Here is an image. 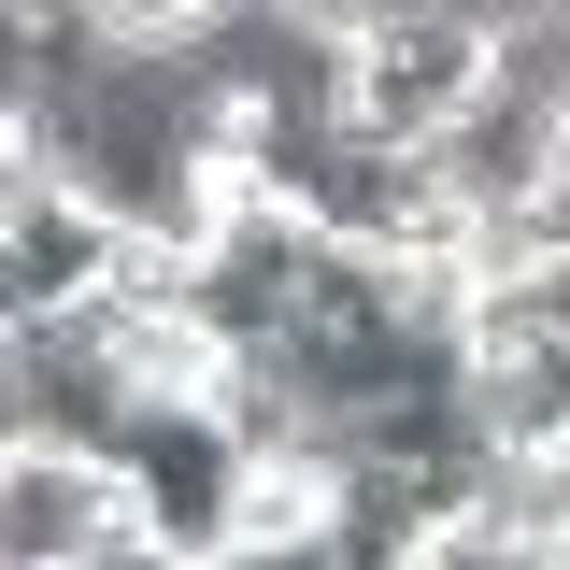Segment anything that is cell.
I'll return each mask as SVG.
<instances>
[{"instance_id":"cell-7","label":"cell","mask_w":570,"mask_h":570,"mask_svg":"<svg viewBox=\"0 0 570 570\" xmlns=\"http://www.w3.org/2000/svg\"><path fill=\"white\" fill-rule=\"evenodd\" d=\"M0 442H14V328H0Z\"/></svg>"},{"instance_id":"cell-5","label":"cell","mask_w":570,"mask_h":570,"mask_svg":"<svg viewBox=\"0 0 570 570\" xmlns=\"http://www.w3.org/2000/svg\"><path fill=\"white\" fill-rule=\"evenodd\" d=\"M456 385H471L485 442H570V328L557 343H485Z\"/></svg>"},{"instance_id":"cell-1","label":"cell","mask_w":570,"mask_h":570,"mask_svg":"<svg viewBox=\"0 0 570 570\" xmlns=\"http://www.w3.org/2000/svg\"><path fill=\"white\" fill-rule=\"evenodd\" d=\"M0 570H157V528L115 485V456L14 428L0 442Z\"/></svg>"},{"instance_id":"cell-6","label":"cell","mask_w":570,"mask_h":570,"mask_svg":"<svg viewBox=\"0 0 570 570\" xmlns=\"http://www.w3.org/2000/svg\"><path fill=\"white\" fill-rule=\"evenodd\" d=\"M542 171H557V186H570V100H557V115H542Z\"/></svg>"},{"instance_id":"cell-4","label":"cell","mask_w":570,"mask_h":570,"mask_svg":"<svg viewBox=\"0 0 570 570\" xmlns=\"http://www.w3.org/2000/svg\"><path fill=\"white\" fill-rule=\"evenodd\" d=\"M542 115H557V100H528V86H499V71H485V86L428 129L442 200H456V214H513L528 186H542Z\"/></svg>"},{"instance_id":"cell-3","label":"cell","mask_w":570,"mask_h":570,"mask_svg":"<svg viewBox=\"0 0 570 570\" xmlns=\"http://www.w3.org/2000/svg\"><path fill=\"white\" fill-rule=\"evenodd\" d=\"M115 485L142 499V528H157V570H214L228 557V499H243V442L214 400H142L115 428Z\"/></svg>"},{"instance_id":"cell-2","label":"cell","mask_w":570,"mask_h":570,"mask_svg":"<svg viewBox=\"0 0 570 570\" xmlns=\"http://www.w3.org/2000/svg\"><path fill=\"white\" fill-rule=\"evenodd\" d=\"M485 86V29L442 0H356L343 14V115L385 142H428L456 100Z\"/></svg>"},{"instance_id":"cell-8","label":"cell","mask_w":570,"mask_h":570,"mask_svg":"<svg viewBox=\"0 0 570 570\" xmlns=\"http://www.w3.org/2000/svg\"><path fill=\"white\" fill-rule=\"evenodd\" d=\"M0 43H14V0H0Z\"/></svg>"}]
</instances>
